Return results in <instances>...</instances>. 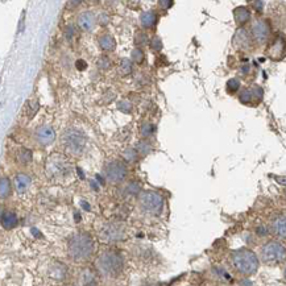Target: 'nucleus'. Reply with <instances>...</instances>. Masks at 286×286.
Listing matches in <instances>:
<instances>
[{"label":"nucleus","instance_id":"nucleus-38","mask_svg":"<svg viewBox=\"0 0 286 286\" xmlns=\"http://www.w3.org/2000/svg\"><path fill=\"white\" fill-rule=\"evenodd\" d=\"M73 33H74L73 27H71V25H69V27H67V29H66V37L70 40L71 37H73Z\"/></svg>","mask_w":286,"mask_h":286},{"label":"nucleus","instance_id":"nucleus-34","mask_svg":"<svg viewBox=\"0 0 286 286\" xmlns=\"http://www.w3.org/2000/svg\"><path fill=\"white\" fill-rule=\"evenodd\" d=\"M152 48H153V51H161L163 49V41H161V39L160 37H153V40H152Z\"/></svg>","mask_w":286,"mask_h":286},{"label":"nucleus","instance_id":"nucleus-20","mask_svg":"<svg viewBox=\"0 0 286 286\" xmlns=\"http://www.w3.org/2000/svg\"><path fill=\"white\" fill-rule=\"evenodd\" d=\"M233 16H235V21L237 25H244L251 20V11L247 7H237L233 11Z\"/></svg>","mask_w":286,"mask_h":286},{"label":"nucleus","instance_id":"nucleus-7","mask_svg":"<svg viewBox=\"0 0 286 286\" xmlns=\"http://www.w3.org/2000/svg\"><path fill=\"white\" fill-rule=\"evenodd\" d=\"M139 206L145 214L159 215L164 209V198L156 191L145 190L139 195Z\"/></svg>","mask_w":286,"mask_h":286},{"label":"nucleus","instance_id":"nucleus-26","mask_svg":"<svg viewBox=\"0 0 286 286\" xmlns=\"http://www.w3.org/2000/svg\"><path fill=\"white\" fill-rule=\"evenodd\" d=\"M125 193L128 195H140L141 194V186L137 182H129L127 186H125Z\"/></svg>","mask_w":286,"mask_h":286},{"label":"nucleus","instance_id":"nucleus-1","mask_svg":"<svg viewBox=\"0 0 286 286\" xmlns=\"http://www.w3.org/2000/svg\"><path fill=\"white\" fill-rule=\"evenodd\" d=\"M95 252V243L87 232L74 233L67 244V253L74 263H87Z\"/></svg>","mask_w":286,"mask_h":286},{"label":"nucleus","instance_id":"nucleus-4","mask_svg":"<svg viewBox=\"0 0 286 286\" xmlns=\"http://www.w3.org/2000/svg\"><path fill=\"white\" fill-rule=\"evenodd\" d=\"M260 261L269 267L286 263V245L279 240H269L260 248Z\"/></svg>","mask_w":286,"mask_h":286},{"label":"nucleus","instance_id":"nucleus-17","mask_svg":"<svg viewBox=\"0 0 286 286\" xmlns=\"http://www.w3.org/2000/svg\"><path fill=\"white\" fill-rule=\"evenodd\" d=\"M49 279L53 280L55 283H63V280L67 276V268L61 263L52 264L49 268Z\"/></svg>","mask_w":286,"mask_h":286},{"label":"nucleus","instance_id":"nucleus-25","mask_svg":"<svg viewBox=\"0 0 286 286\" xmlns=\"http://www.w3.org/2000/svg\"><path fill=\"white\" fill-rule=\"evenodd\" d=\"M119 73L120 75H128V74L132 73V61L128 59V58H123L121 62H120V67H119Z\"/></svg>","mask_w":286,"mask_h":286},{"label":"nucleus","instance_id":"nucleus-36","mask_svg":"<svg viewBox=\"0 0 286 286\" xmlns=\"http://www.w3.org/2000/svg\"><path fill=\"white\" fill-rule=\"evenodd\" d=\"M139 149L141 153H144V155H147L148 152L151 151V147H149V144L148 143H139Z\"/></svg>","mask_w":286,"mask_h":286},{"label":"nucleus","instance_id":"nucleus-21","mask_svg":"<svg viewBox=\"0 0 286 286\" xmlns=\"http://www.w3.org/2000/svg\"><path fill=\"white\" fill-rule=\"evenodd\" d=\"M156 21H157V15H156L153 11H145L140 16V23H141V25H143L144 28H147V29L153 27Z\"/></svg>","mask_w":286,"mask_h":286},{"label":"nucleus","instance_id":"nucleus-33","mask_svg":"<svg viewBox=\"0 0 286 286\" xmlns=\"http://www.w3.org/2000/svg\"><path fill=\"white\" fill-rule=\"evenodd\" d=\"M135 43L136 45H145L148 43V36L145 33H137Z\"/></svg>","mask_w":286,"mask_h":286},{"label":"nucleus","instance_id":"nucleus-8","mask_svg":"<svg viewBox=\"0 0 286 286\" xmlns=\"http://www.w3.org/2000/svg\"><path fill=\"white\" fill-rule=\"evenodd\" d=\"M98 235H99V239L103 243H117V241H121V240L125 239V229L120 223L107 222V223L101 226V229L98 231Z\"/></svg>","mask_w":286,"mask_h":286},{"label":"nucleus","instance_id":"nucleus-22","mask_svg":"<svg viewBox=\"0 0 286 286\" xmlns=\"http://www.w3.org/2000/svg\"><path fill=\"white\" fill-rule=\"evenodd\" d=\"M99 45H101V48L103 49V51H107V52L115 51V48H116L115 39H114L111 35L101 36V37H99Z\"/></svg>","mask_w":286,"mask_h":286},{"label":"nucleus","instance_id":"nucleus-9","mask_svg":"<svg viewBox=\"0 0 286 286\" xmlns=\"http://www.w3.org/2000/svg\"><path fill=\"white\" fill-rule=\"evenodd\" d=\"M103 173H105L106 179L109 182H111V183H119V182L125 179L128 171L127 167H125L121 161L114 160V161H111V163L106 165Z\"/></svg>","mask_w":286,"mask_h":286},{"label":"nucleus","instance_id":"nucleus-16","mask_svg":"<svg viewBox=\"0 0 286 286\" xmlns=\"http://www.w3.org/2000/svg\"><path fill=\"white\" fill-rule=\"evenodd\" d=\"M78 25L81 27V29L86 32L94 31V28L97 25V17L91 11L82 12L79 17H78Z\"/></svg>","mask_w":286,"mask_h":286},{"label":"nucleus","instance_id":"nucleus-2","mask_svg":"<svg viewBox=\"0 0 286 286\" xmlns=\"http://www.w3.org/2000/svg\"><path fill=\"white\" fill-rule=\"evenodd\" d=\"M124 265H125V261H124L123 255L116 249H106V251L101 252L95 261L98 272L109 279L119 277L123 273Z\"/></svg>","mask_w":286,"mask_h":286},{"label":"nucleus","instance_id":"nucleus-42","mask_svg":"<svg viewBox=\"0 0 286 286\" xmlns=\"http://www.w3.org/2000/svg\"><path fill=\"white\" fill-rule=\"evenodd\" d=\"M283 276H284V280H285V283H286V263H285V265H284V271H283Z\"/></svg>","mask_w":286,"mask_h":286},{"label":"nucleus","instance_id":"nucleus-24","mask_svg":"<svg viewBox=\"0 0 286 286\" xmlns=\"http://www.w3.org/2000/svg\"><path fill=\"white\" fill-rule=\"evenodd\" d=\"M82 284L83 286H99L98 285V281L95 279V276L93 275V272L86 271L83 275H82Z\"/></svg>","mask_w":286,"mask_h":286},{"label":"nucleus","instance_id":"nucleus-14","mask_svg":"<svg viewBox=\"0 0 286 286\" xmlns=\"http://www.w3.org/2000/svg\"><path fill=\"white\" fill-rule=\"evenodd\" d=\"M272 233L281 240H286V214L279 215L273 219L271 225Z\"/></svg>","mask_w":286,"mask_h":286},{"label":"nucleus","instance_id":"nucleus-28","mask_svg":"<svg viewBox=\"0 0 286 286\" xmlns=\"http://www.w3.org/2000/svg\"><path fill=\"white\" fill-rule=\"evenodd\" d=\"M240 89V82L237 81V79H229V82H227V91L231 94L236 93V91H239Z\"/></svg>","mask_w":286,"mask_h":286},{"label":"nucleus","instance_id":"nucleus-19","mask_svg":"<svg viewBox=\"0 0 286 286\" xmlns=\"http://www.w3.org/2000/svg\"><path fill=\"white\" fill-rule=\"evenodd\" d=\"M31 177L28 174H17L13 179V186L17 193H25L31 186Z\"/></svg>","mask_w":286,"mask_h":286},{"label":"nucleus","instance_id":"nucleus-29","mask_svg":"<svg viewBox=\"0 0 286 286\" xmlns=\"http://www.w3.org/2000/svg\"><path fill=\"white\" fill-rule=\"evenodd\" d=\"M132 59L136 62V63H141L144 61V53L141 49H133L131 55Z\"/></svg>","mask_w":286,"mask_h":286},{"label":"nucleus","instance_id":"nucleus-31","mask_svg":"<svg viewBox=\"0 0 286 286\" xmlns=\"http://www.w3.org/2000/svg\"><path fill=\"white\" fill-rule=\"evenodd\" d=\"M124 159L127 161H135V160H137V151H135L133 148H129L124 152Z\"/></svg>","mask_w":286,"mask_h":286},{"label":"nucleus","instance_id":"nucleus-11","mask_svg":"<svg viewBox=\"0 0 286 286\" xmlns=\"http://www.w3.org/2000/svg\"><path fill=\"white\" fill-rule=\"evenodd\" d=\"M35 139L36 141L44 147H48L51 144L55 143L56 140V132L53 129V127L48 125V124H44V125H40L37 129L35 131Z\"/></svg>","mask_w":286,"mask_h":286},{"label":"nucleus","instance_id":"nucleus-39","mask_svg":"<svg viewBox=\"0 0 286 286\" xmlns=\"http://www.w3.org/2000/svg\"><path fill=\"white\" fill-rule=\"evenodd\" d=\"M252 5H256V9H257V11H263V5H264V3L263 1H253V3H252Z\"/></svg>","mask_w":286,"mask_h":286},{"label":"nucleus","instance_id":"nucleus-13","mask_svg":"<svg viewBox=\"0 0 286 286\" xmlns=\"http://www.w3.org/2000/svg\"><path fill=\"white\" fill-rule=\"evenodd\" d=\"M263 97V90L260 87H249V89H244L239 95L240 102L243 105H252V102L259 103Z\"/></svg>","mask_w":286,"mask_h":286},{"label":"nucleus","instance_id":"nucleus-27","mask_svg":"<svg viewBox=\"0 0 286 286\" xmlns=\"http://www.w3.org/2000/svg\"><path fill=\"white\" fill-rule=\"evenodd\" d=\"M153 131H155V128H153V125H152L151 123H148V121H144V123L141 124V127H140V132H141V135H143L144 137H149V136L153 133Z\"/></svg>","mask_w":286,"mask_h":286},{"label":"nucleus","instance_id":"nucleus-43","mask_svg":"<svg viewBox=\"0 0 286 286\" xmlns=\"http://www.w3.org/2000/svg\"><path fill=\"white\" fill-rule=\"evenodd\" d=\"M81 4V1H70L69 5H79Z\"/></svg>","mask_w":286,"mask_h":286},{"label":"nucleus","instance_id":"nucleus-6","mask_svg":"<svg viewBox=\"0 0 286 286\" xmlns=\"http://www.w3.org/2000/svg\"><path fill=\"white\" fill-rule=\"evenodd\" d=\"M86 135L77 128H67L62 135V144L66 152L71 156H81L86 148Z\"/></svg>","mask_w":286,"mask_h":286},{"label":"nucleus","instance_id":"nucleus-32","mask_svg":"<svg viewBox=\"0 0 286 286\" xmlns=\"http://www.w3.org/2000/svg\"><path fill=\"white\" fill-rule=\"evenodd\" d=\"M110 66H111V61H110L109 57H101L99 58V61H98V67L102 70H107L110 69Z\"/></svg>","mask_w":286,"mask_h":286},{"label":"nucleus","instance_id":"nucleus-37","mask_svg":"<svg viewBox=\"0 0 286 286\" xmlns=\"http://www.w3.org/2000/svg\"><path fill=\"white\" fill-rule=\"evenodd\" d=\"M160 5H163V8H171L173 5V1H171V0H161Z\"/></svg>","mask_w":286,"mask_h":286},{"label":"nucleus","instance_id":"nucleus-3","mask_svg":"<svg viewBox=\"0 0 286 286\" xmlns=\"http://www.w3.org/2000/svg\"><path fill=\"white\" fill-rule=\"evenodd\" d=\"M229 261L236 273H239L244 277L253 276L259 271L260 259L255 252L248 248H240V249L232 252Z\"/></svg>","mask_w":286,"mask_h":286},{"label":"nucleus","instance_id":"nucleus-18","mask_svg":"<svg viewBox=\"0 0 286 286\" xmlns=\"http://www.w3.org/2000/svg\"><path fill=\"white\" fill-rule=\"evenodd\" d=\"M17 223H19V219L13 211H8V210L1 211V226L4 229H13Z\"/></svg>","mask_w":286,"mask_h":286},{"label":"nucleus","instance_id":"nucleus-40","mask_svg":"<svg viewBox=\"0 0 286 286\" xmlns=\"http://www.w3.org/2000/svg\"><path fill=\"white\" fill-rule=\"evenodd\" d=\"M107 23H109V16L103 13V15H101V24H107Z\"/></svg>","mask_w":286,"mask_h":286},{"label":"nucleus","instance_id":"nucleus-5","mask_svg":"<svg viewBox=\"0 0 286 286\" xmlns=\"http://www.w3.org/2000/svg\"><path fill=\"white\" fill-rule=\"evenodd\" d=\"M45 171H47L48 178H51L53 181H62L71 175L73 167L66 157L55 153L48 159Z\"/></svg>","mask_w":286,"mask_h":286},{"label":"nucleus","instance_id":"nucleus-23","mask_svg":"<svg viewBox=\"0 0 286 286\" xmlns=\"http://www.w3.org/2000/svg\"><path fill=\"white\" fill-rule=\"evenodd\" d=\"M11 191H12L11 181H9L7 177H1V179H0V197H1V199H5V198L9 197V195H11Z\"/></svg>","mask_w":286,"mask_h":286},{"label":"nucleus","instance_id":"nucleus-35","mask_svg":"<svg viewBox=\"0 0 286 286\" xmlns=\"http://www.w3.org/2000/svg\"><path fill=\"white\" fill-rule=\"evenodd\" d=\"M117 107H119V110H123V113H129L132 109V106L129 102H123V103H119L117 105Z\"/></svg>","mask_w":286,"mask_h":286},{"label":"nucleus","instance_id":"nucleus-12","mask_svg":"<svg viewBox=\"0 0 286 286\" xmlns=\"http://www.w3.org/2000/svg\"><path fill=\"white\" fill-rule=\"evenodd\" d=\"M252 36L251 32H248L247 29L244 28H240L237 29V32L233 36V45L239 49H243V51H248L252 45Z\"/></svg>","mask_w":286,"mask_h":286},{"label":"nucleus","instance_id":"nucleus-41","mask_svg":"<svg viewBox=\"0 0 286 286\" xmlns=\"http://www.w3.org/2000/svg\"><path fill=\"white\" fill-rule=\"evenodd\" d=\"M86 62L85 61H78L77 62V67L78 69H86Z\"/></svg>","mask_w":286,"mask_h":286},{"label":"nucleus","instance_id":"nucleus-30","mask_svg":"<svg viewBox=\"0 0 286 286\" xmlns=\"http://www.w3.org/2000/svg\"><path fill=\"white\" fill-rule=\"evenodd\" d=\"M19 160L23 164H28L32 160V152L28 151V149H23L19 155Z\"/></svg>","mask_w":286,"mask_h":286},{"label":"nucleus","instance_id":"nucleus-10","mask_svg":"<svg viewBox=\"0 0 286 286\" xmlns=\"http://www.w3.org/2000/svg\"><path fill=\"white\" fill-rule=\"evenodd\" d=\"M271 35V28L269 24L263 19H256L251 25V36L252 40L257 44H265L269 40Z\"/></svg>","mask_w":286,"mask_h":286},{"label":"nucleus","instance_id":"nucleus-15","mask_svg":"<svg viewBox=\"0 0 286 286\" xmlns=\"http://www.w3.org/2000/svg\"><path fill=\"white\" fill-rule=\"evenodd\" d=\"M284 53H285V41L283 37H277L268 48V57L275 61H279L283 58Z\"/></svg>","mask_w":286,"mask_h":286}]
</instances>
